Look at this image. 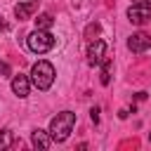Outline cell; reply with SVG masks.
<instances>
[{
	"instance_id": "obj_11",
	"label": "cell",
	"mask_w": 151,
	"mask_h": 151,
	"mask_svg": "<svg viewBox=\"0 0 151 151\" xmlns=\"http://www.w3.org/2000/svg\"><path fill=\"white\" fill-rule=\"evenodd\" d=\"M52 24H54V19H52V14H47V12L38 14V19H35V28H42V31H50Z\"/></svg>"
},
{
	"instance_id": "obj_10",
	"label": "cell",
	"mask_w": 151,
	"mask_h": 151,
	"mask_svg": "<svg viewBox=\"0 0 151 151\" xmlns=\"http://www.w3.org/2000/svg\"><path fill=\"white\" fill-rule=\"evenodd\" d=\"M99 66H101V76H99V80H101V85H109V83H111V68H113V61L106 57Z\"/></svg>"
},
{
	"instance_id": "obj_9",
	"label": "cell",
	"mask_w": 151,
	"mask_h": 151,
	"mask_svg": "<svg viewBox=\"0 0 151 151\" xmlns=\"http://www.w3.org/2000/svg\"><path fill=\"white\" fill-rule=\"evenodd\" d=\"M31 144H33L35 149H52L54 139H52L50 132H45V130H33V134H31Z\"/></svg>"
},
{
	"instance_id": "obj_4",
	"label": "cell",
	"mask_w": 151,
	"mask_h": 151,
	"mask_svg": "<svg viewBox=\"0 0 151 151\" xmlns=\"http://www.w3.org/2000/svg\"><path fill=\"white\" fill-rule=\"evenodd\" d=\"M106 59V42L104 40H90L87 45V64L90 66H99L101 61Z\"/></svg>"
},
{
	"instance_id": "obj_3",
	"label": "cell",
	"mask_w": 151,
	"mask_h": 151,
	"mask_svg": "<svg viewBox=\"0 0 151 151\" xmlns=\"http://www.w3.org/2000/svg\"><path fill=\"white\" fill-rule=\"evenodd\" d=\"M54 42H57V38H54L50 31H42V28H35V31L26 38L28 50L35 52V54H45V52H50V50L54 47Z\"/></svg>"
},
{
	"instance_id": "obj_13",
	"label": "cell",
	"mask_w": 151,
	"mask_h": 151,
	"mask_svg": "<svg viewBox=\"0 0 151 151\" xmlns=\"http://www.w3.org/2000/svg\"><path fill=\"white\" fill-rule=\"evenodd\" d=\"M99 31H101V28H99V24H90V26L85 28V38H87V42H90V40H97Z\"/></svg>"
},
{
	"instance_id": "obj_14",
	"label": "cell",
	"mask_w": 151,
	"mask_h": 151,
	"mask_svg": "<svg viewBox=\"0 0 151 151\" xmlns=\"http://www.w3.org/2000/svg\"><path fill=\"white\" fill-rule=\"evenodd\" d=\"M90 118H92V123H99V109H92L90 111Z\"/></svg>"
},
{
	"instance_id": "obj_7",
	"label": "cell",
	"mask_w": 151,
	"mask_h": 151,
	"mask_svg": "<svg viewBox=\"0 0 151 151\" xmlns=\"http://www.w3.org/2000/svg\"><path fill=\"white\" fill-rule=\"evenodd\" d=\"M12 92H14L19 99H26L28 92H31V78L24 76V73H14V76H12Z\"/></svg>"
},
{
	"instance_id": "obj_18",
	"label": "cell",
	"mask_w": 151,
	"mask_h": 151,
	"mask_svg": "<svg viewBox=\"0 0 151 151\" xmlns=\"http://www.w3.org/2000/svg\"><path fill=\"white\" fill-rule=\"evenodd\" d=\"M149 139H151V134H149Z\"/></svg>"
},
{
	"instance_id": "obj_12",
	"label": "cell",
	"mask_w": 151,
	"mask_h": 151,
	"mask_svg": "<svg viewBox=\"0 0 151 151\" xmlns=\"http://www.w3.org/2000/svg\"><path fill=\"white\" fill-rule=\"evenodd\" d=\"M12 142H14L12 130H0V151H2V149H9Z\"/></svg>"
},
{
	"instance_id": "obj_5",
	"label": "cell",
	"mask_w": 151,
	"mask_h": 151,
	"mask_svg": "<svg viewBox=\"0 0 151 151\" xmlns=\"http://www.w3.org/2000/svg\"><path fill=\"white\" fill-rule=\"evenodd\" d=\"M127 19L134 26H144L146 21H151V7H146V5H130Z\"/></svg>"
},
{
	"instance_id": "obj_8",
	"label": "cell",
	"mask_w": 151,
	"mask_h": 151,
	"mask_svg": "<svg viewBox=\"0 0 151 151\" xmlns=\"http://www.w3.org/2000/svg\"><path fill=\"white\" fill-rule=\"evenodd\" d=\"M38 9V0H24V2H17L14 5V17L19 21H26L33 17V12Z\"/></svg>"
},
{
	"instance_id": "obj_17",
	"label": "cell",
	"mask_w": 151,
	"mask_h": 151,
	"mask_svg": "<svg viewBox=\"0 0 151 151\" xmlns=\"http://www.w3.org/2000/svg\"><path fill=\"white\" fill-rule=\"evenodd\" d=\"M2 28H5V21H2V17H0V31H2Z\"/></svg>"
},
{
	"instance_id": "obj_6",
	"label": "cell",
	"mask_w": 151,
	"mask_h": 151,
	"mask_svg": "<svg viewBox=\"0 0 151 151\" xmlns=\"http://www.w3.org/2000/svg\"><path fill=\"white\" fill-rule=\"evenodd\" d=\"M151 47V35H146V33H132L130 38H127V50L130 52H134V54H142V52H146Z\"/></svg>"
},
{
	"instance_id": "obj_2",
	"label": "cell",
	"mask_w": 151,
	"mask_h": 151,
	"mask_svg": "<svg viewBox=\"0 0 151 151\" xmlns=\"http://www.w3.org/2000/svg\"><path fill=\"white\" fill-rule=\"evenodd\" d=\"M54 76H57V73H54V66H52L47 59H40V61H35L33 68H31V85L38 87L40 92H45V90L52 87Z\"/></svg>"
},
{
	"instance_id": "obj_15",
	"label": "cell",
	"mask_w": 151,
	"mask_h": 151,
	"mask_svg": "<svg viewBox=\"0 0 151 151\" xmlns=\"http://www.w3.org/2000/svg\"><path fill=\"white\" fill-rule=\"evenodd\" d=\"M0 73H2V76H9V64L0 61Z\"/></svg>"
},
{
	"instance_id": "obj_16",
	"label": "cell",
	"mask_w": 151,
	"mask_h": 151,
	"mask_svg": "<svg viewBox=\"0 0 151 151\" xmlns=\"http://www.w3.org/2000/svg\"><path fill=\"white\" fill-rule=\"evenodd\" d=\"M132 5H146V7H151V0H132Z\"/></svg>"
},
{
	"instance_id": "obj_1",
	"label": "cell",
	"mask_w": 151,
	"mask_h": 151,
	"mask_svg": "<svg viewBox=\"0 0 151 151\" xmlns=\"http://www.w3.org/2000/svg\"><path fill=\"white\" fill-rule=\"evenodd\" d=\"M73 125H76V113L73 111H61L57 113L52 120H50V137L54 142H66L68 134L73 132Z\"/></svg>"
}]
</instances>
